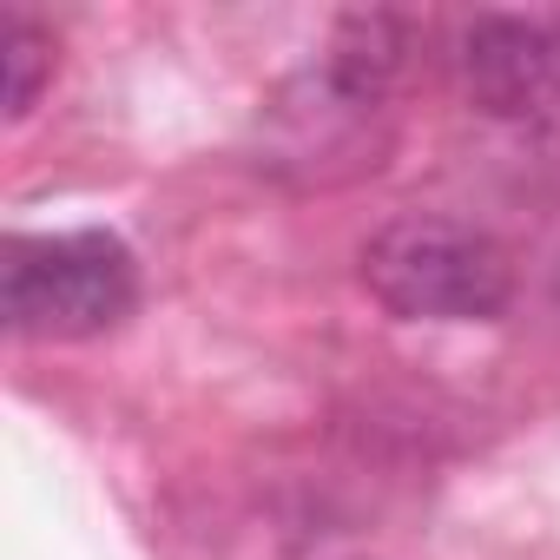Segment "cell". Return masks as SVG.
<instances>
[{
  "label": "cell",
  "instance_id": "obj_1",
  "mask_svg": "<svg viewBox=\"0 0 560 560\" xmlns=\"http://www.w3.org/2000/svg\"><path fill=\"white\" fill-rule=\"evenodd\" d=\"M363 291L396 324H494L514 304V257L494 231L409 211L370 231L363 257Z\"/></svg>",
  "mask_w": 560,
  "mask_h": 560
},
{
  "label": "cell",
  "instance_id": "obj_2",
  "mask_svg": "<svg viewBox=\"0 0 560 560\" xmlns=\"http://www.w3.org/2000/svg\"><path fill=\"white\" fill-rule=\"evenodd\" d=\"M139 311V257L113 231H21L0 264V317L34 343L106 337Z\"/></svg>",
  "mask_w": 560,
  "mask_h": 560
},
{
  "label": "cell",
  "instance_id": "obj_3",
  "mask_svg": "<svg viewBox=\"0 0 560 560\" xmlns=\"http://www.w3.org/2000/svg\"><path fill=\"white\" fill-rule=\"evenodd\" d=\"M389 145H396L389 100L343 86L324 60L291 73L257 106V165L298 191H330V185L370 178V172H383Z\"/></svg>",
  "mask_w": 560,
  "mask_h": 560
},
{
  "label": "cell",
  "instance_id": "obj_4",
  "mask_svg": "<svg viewBox=\"0 0 560 560\" xmlns=\"http://www.w3.org/2000/svg\"><path fill=\"white\" fill-rule=\"evenodd\" d=\"M462 100L488 119H553L560 113V21L547 14H475L455 40Z\"/></svg>",
  "mask_w": 560,
  "mask_h": 560
},
{
  "label": "cell",
  "instance_id": "obj_5",
  "mask_svg": "<svg viewBox=\"0 0 560 560\" xmlns=\"http://www.w3.org/2000/svg\"><path fill=\"white\" fill-rule=\"evenodd\" d=\"M0 60H8V119H27L60 67L54 34L34 14H8V34H0Z\"/></svg>",
  "mask_w": 560,
  "mask_h": 560
},
{
  "label": "cell",
  "instance_id": "obj_6",
  "mask_svg": "<svg viewBox=\"0 0 560 560\" xmlns=\"http://www.w3.org/2000/svg\"><path fill=\"white\" fill-rule=\"evenodd\" d=\"M553 298H560V264H553Z\"/></svg>",
  "mask_w": 560,
  "mask_h": 560
}]
</instances>
